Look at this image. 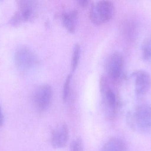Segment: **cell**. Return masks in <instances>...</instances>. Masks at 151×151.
I'll return each instance as SVG.
<instances>
[{
	"instance_id": "5bb4252c",
	"label": "cell",
	"mask_w": 151,
	"mask_h": 151,
	"mask_svg": "<svg viewBox=\"0 0 151 151\" xmlns=\"http://www.w3.org/2000/svg\"><path fill=\"white\" fill-rule=\"evenodd\" d=\"M72 78V74H69L67 76L65 82L63 89V99L65 102L67 101L70 94V86Z\"/></svg>"
},
{
	"instance_id": "7c38bea8",
	"label": "cell",
	"mask_w": 151,
	"mask_h": 151,
	"mask_svg": "<svg viewBox=\"0 0 151 151\" xmlns=\"http://www.w3.org/2000/svg\"><path fill=\"white\" fill-rule=\"evenodd\" d=\"M141 51L144 60L151 63V37L144 41L142 45Z\"/></svg>"
},
{
	"instance_id": "8fae6325",
	"label": "cell",
	"mask_w": 151,
	"mask_h": 151,
	"mask_svg": "<svg viewBox=\"0 0 151 151\" xmlns=\"http://www.w3.org/2000/svg\"><path fill=\"white\" fill-rule=\"evenodd\" d=\"M63 23L64 26L69 33H75L78 20V12L76 10H72L65 13L63 16Z\"/></svg>"
},
{
	"instance_id": "e0dca14e",
	"label": "cell",
	"mask_w": 151,
	"mask_h": 151,
	"mask_svg": "<svg viewBox=\"0 0 151 151\" xmlns=\"http://www.w3.org/2000/svg\"><path fill=\"white\" fill-rule=\"evenodd\" d=\"M3 123V116L2 113L1 109V106H0V127L2 126Z\"/></svg>"
},
{
	"instance_id": "277c9868",
	"label": "cell",
	"mask_w": 151,
	"mask_h": 151,
	"mask_svg": "<svg viewBox=\"0 0 151 151\" xmlns=\"http://www.w3.org/2000/svg\"><path fill=\"white\" fill-rule=\"evenodd\" d=\"M53 98V90L50 85L40 86L35 91L33 100L35 108L40 112L45 111L49 107Z\"/></svg>"
},
{
	"instance_id": "7a4b0ae2",
	"label": "cell",
	"mask_w": 151,
	"mask_h": 151,
	"mask_svg": "<svg viewBox=\"0 0 151 151\" xmlns=\"http://www.w3.org/2000/svg\"><path fill=\"white\" fill-rule=\"evenodd\" d=\"M114 14V7L112 2L101 1L92 4L90 11V19L94 25H103L109 22Z\"/></svg>"
},
{
	"instance_id": "52a82bcc",
	"label": "cell",
	"mask_w": 151,
	"mask_h": 151,
	"mask_svg": "<svg viewBox=\"0 0 151 151\" xmlns=\"http://www.w3.org/2000/svg\"><path fill=\"white\" fill-rule=\"evenodd\" d=\"M35 12V5L32 1H22L19 3L18 9L11 20L14 25L22 22L29 21L33 17Z\"/></svg>"
},
{
	"instance_id": "4fadbf2b",
	"label": "cell",
	"mask_w": 151,
	"mask_h": 151,
	"mask_svg": "<svg viewBox=\"0 0 151 151\" xmlns=\"http://www.w3.org/2000/svg\"><path fill=\"white\" fill-rule=\"evenodd\" d=\"M81 49L80 46L78 44H76L73 48L72 58L71 67L73 72H74L76 70L78 66L81 56Z\"/></svg>"
},
{
	"instance_id": "9c48e42d",
	"label": "cell",
	"mask_w": 151,
	"mask_h": 151,
	"mask_svg": "<svg viewBox=\"0 0 151 151\" xmlns=\"http://www.w3.org/2000/svg\"><path fill=\"white\" fill-rule=\"evenodd\" d=\"M69 138V131L65 123L58 124L52 132L51 144L53 148L60 149L66 146Z\"/></svg>"
},
{
	"instance_id": "8992f818",
	"label": "cell",
	"mask_w": 151,
	"mask_h": 151,
	"mask_svg": "<svg viewBox=\"0 0 151 151\" xmlns=\"http://www.w3.org/2000/svg\"><path fill=\"white\" fill-rule=\"evenodd\" d=\"M131 76L134 81L135 91L137 96L142 97L150 88V75L146 71L140 70L132 73Z\"/></svg>"
},
{
	"instance_id": "3957f363",
	"label": "cell",
	"mask_w": 151,
	"mask_h": 151,
	"mask_svg": "<svg viewBox=\"0 0 151 151\" xmlns=\"http://www.w3.org/2000/svg\"><path fill=\"white\" fill-rule=\"evenodd\" d=\"M14 59L17 66L23 70L32 69L38 63L37 57L34 53L25 46L17 48L14 54Z\"/></svg>"
},
{
	"instance_id": "9a60e30c",
	"label": "cell",
	"mask_w": 151,
	"mask_h": 151,
	"mask_svg": "<svg viewBox=\"0 0 151 151\" xmlns=\"http://www.w3.org/2000/svg\"><path fill=\"white\" fill-rule=\"evenodd\" d=\"M69 151H83V144L82 139L78 138L72 142Z\"/></svg>"
},
{
	"instance_id": "30bf717a",
	"label": "cell",
	"mask_w": 151,
	"mask_h": 151,
	"mask_svg": "<svg viewBox=\"0 0 151 151\" xmlns=\"http://www.w3.org/2000/svg\"><path fill=\"white\" fill-rule=\"evenodd\" d=\"M101 151H128V147L124 140L114 137L106 142Z\"/></svg>"
},
{
	"instance_id": "5b68a950",
	"label": "cell",
	"mask_w": 151,
	"mask_h": 151,
	"mask_svg": "<svg viewBox=\"0 0 151 151\" xmlns=\"http://www.w3.org/2000/svg\"><path fill=\"white\" fill-rule=\"evenodd\" d=\"M100 90L106 111L109 116H113L116 111L117 98L114 92L109 87L105 77H102L100 80Z\"/></svg>"
},
{
	"instance_id": "6da1fadb",
	"label": "cell",
	"mask_w": 151,
	"mask_h": 151,
	"mask_svg": "<svg viewBox=\"0 0 151 151\" xmlns=\"http://www.w3.org/2000/svg\"><path fill=\"white\" fill-rule=\"evenodd\" d=\"M127 122L132 128L143 133H151V104L145 103L137 106L127 115Z\"/></svg>"
},
{
	"instance_id": "ba28073f",
	"label": "cell",
	"mask_w": 151,
	"mask_h": 151,
	"mask_svg": "<svg viewBox=\"0 0 151 151\" xmlns=\"http://www.w3.org/2000/svg\"><path fill=\"white\" fill-rule=\"evenodd\" d=\"M124 60L120 53L115 52L108 58L107 70L110 77L114 80H117L122 74L124 66Z\"/></svg>"
},
{
	"instance_id": "2e32d148",
	"label": "cell",
	"mask_w": 151,
	"mask_h": 151,
	"mask_svg": "<svg viewBox=\"0 0 151 151\" xmlns=\"http://www.w3.org/2000/svg\"><path fill=\"white\" fill-rule=\"evenodd\" d=\"M77 3L79 6H81L82 8H85L88 6V1L87 0H81V1H77Z\"/></svg>"
}]
</instances>
